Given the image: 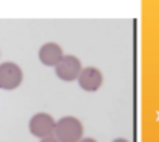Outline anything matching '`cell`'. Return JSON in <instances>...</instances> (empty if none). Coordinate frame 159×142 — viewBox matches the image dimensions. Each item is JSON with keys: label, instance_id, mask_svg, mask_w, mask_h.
Wrapping results in <instances>:
<instances>
[{"label": "cell", "instance_id": "6", "mask_svg": "<svg viewBox=\"0 0 159 142\" xmlns=\"http://www.w3.org/2000/svg\"><path fill=\"white\" fill-rule=\"evenodd\" d=\"M38 56H39V60H41L44 65H47V67H56V65L61 62L62 58H64L62 48L59 47L58 44H55V42L44 44L43 47L39 48Z\"/></svg>", "mask_w": 159, "mask_h": 142}, {"label": "cell", "instance_id": "7", "mask_svg": "<svg viewBox=\"0 0 159 142\" xmlns=\"http://www.w3.org/2000/svg\"><path fill=\"white\" fill-rule=\"evenodd\" d=\"M41 142H61V141H58L56 138H44V139H41Z\"/></svg>", "mask_w": 159, "mask_h": 142}, {"label": "cell", "instance_id": "4", "mask_svg": "<svg viewBox=\"0 0 159 142\" xmlns=\"http://www.w3.org/2000/svg\"><path fill=\"white\" fill-rule=\"evenodd\" d=\"M56 68V76L64 80V82H73L79 77L80 71H82V64L77 58H74L71 55L64 56L61 62L55 67Z\"/></svg>", "mask_w": 159, "mask_h": 142}, {"label": "cell", "instance_id": "8", "mask_svg": "<svg viewBox=\"0 0 159 142\" xmlns=\"http://www.w3.org/2000/svg\"><path fill=\"white\" fill-rule=\"evenodd\" d=\"M79 142H96L93 138H85V139H82V141H79Z\"/></svg>", "mask_w": 159, "mask_h": 142}, {"label": "cell", "instance_id": "1", "mask_svg": "<svg viewBox=\"0 0 159 142\" xmlns=\"http://www.w3.org/2000/svg\"><path fill=\"white\" fill-rule=\"evenodd\" d=\"M84 133V126L79 119L73 117H65L59 119L55 126L56 139L61 142H79Z\"/></svg>", "mask_w": 159, "mask_h": 142}, {"label": "cell", "instance_id": "9", "mask_svg": "<svg viewBox=\"0 0 159 142\" xmlns=\"http://www.w3.org/2000/svg\"><path fill=\"white\" fill-rule=\"evenodd\" d=\"M114 142H129V141H126V139H123V138H118V139H115Z\"/></svg>", "mask_w": 159, "mask_h": 142}, {"label": "cell", "instance_id": "3", "mask_svg": "<svg viewBox=\"0 0 159 142\" xmlns=\"http://www.w3.org/2000/svg\"><path fill=\"white\" fill-rule=\"evenodd\" d=\"M55 126H56V122L49 113H37L32 117L30 122H29L30 133L41 139L50 138L55 133Z\"/></svg>", "mask_w": 159, "mask_h": 142}, {"label": "cell", "instance_id": "2", "mask_svg": "<svg viewBox=\"0 0 159 142\" xmlns=\"http://www.w3.org/2000/svg\"><path fill=\"white\" fill-rule=\"evenodd\" d=\"M23 80V73L18 65L12 62H5L0 65V89H15Z\"/></svg>", "mask_w": 159, "mask_h": 142}, {"label": "cell", "instance_id": "5", "mask_svg": "<svg viewBox=\"0 0 159 142\" xmlns=\"http://www.w3.org/2000/svg\"><path fill=\"white\" fill-rule=\"evenodd\" d=\"M77 79H79L80 88L85 89V91H88V92L97 91L98 88L102 86V83H103V76H102V73H100L97 68H94V67H88L85 70H82Z\"/></svg>", "mask_w": 159, "mask_h": 142}]
</instances>
